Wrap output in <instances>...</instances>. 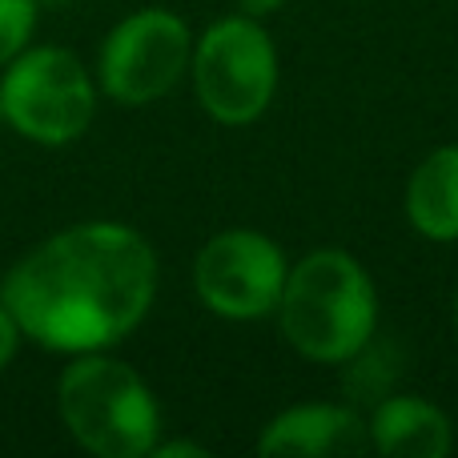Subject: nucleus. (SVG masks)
<instances>
[{"mask_svg": "<svg viewBox=\"0 0 458 458\" xmlns=\"http://www.w3.org/2000/svg\"><path fill=\"white\" fill-rule=\"evenodd\" d=\"M157 293V253L121 222H81L32 245L0 282L21 338L53 354L125 342Z\"/></svg>", "mask_w": 458, "mask_h": 458, "instance_id": "f257e3e1", "label": "nucleus"}, {"mask_svg": "<svg viewBox=\"0 0 458 458\" xmlns=\"http://www.w3.org/2000/svg\"><path fill=\"white\" fill-rule=\"evenodd\" d=\"M277 314L293 350L314 362H350L370 342L378 298L350 253L318 250L285 274Z\"/></svg>", "mask_w": 458, "mask_h": 458, "instance_id": "f03ea898", "label": "nucleus"}, {"mask_svg": "<svg viewBox=\"0 0 458 458\" xmlns=\"http://www.w3.org/2000/svg\"><path fill=\"white\" fill-rule=\"evenodd\" d=\"M56 411L69 435L97 458H141L157 446V398L133 366L105 350L72 354L56 382Z\"/></svg>", "mask_w": 458, "mask_h": 458, "instance_id": "7ed1b4c3", "label": "nucleus"}, {"mask_svg": "<svg viewBox=\"0 0 458 458\" xmlns=\"http://www.w3.org/2000/svg\"><path fill=\"white\" fill-rule=\"evenodd\" d=\"M4 125L45 149L85 137L97 113V89L77 53L56 45H29L4 64L0 77Z\"/></svg>", "mask_w": 458, "mask_h": 458, "instance_id": "20e7f679", "label": "nucleus"}, {"mask_svg": "<svg viewBox=\"0 0 458 458\" xmlns=\"http://www.w3.org/2000/svg\"><path fill=\"white\" fill-rule=\"evenodd\" d=\"M190 64L201 109L222 125H245L274 101L277 56L261 24H253L250 16L217 21L193 45Z\"/></svg>", "mask_w": 458, "mask_h": 458, "instance_id": "39448f33", "label": "nucleus"}, {"mask_svg": "<svg viewBox=\"0 0 458 458\" xmlns=\"http://www.w3.org/2000/svg\"><path fill=\"white\" fill-rule=\"evenodd\" d=\"M193 56V37L182 16L141 8L105 37L97 77L117 105H149L182 81Z\"/></svg>", "mask_w": 458, "mask_h": 458, "instance_id": "423d86ee", "label": "nucleus"}, {"mask_svg": "<svg viewBox=\"0 0 458 458\" xmlns=\"http://www.w3.org/2000/svg\"><path fill=\"white\" fill-rule=\"evenodd\" d=\"M285 258L266 233L253 229H225L201 245L193 261L198 298L222 318H261L282 301Z\"/></svg>", "mask_w": 458, "mask_h": 458, "instance_id": "0eeeda50", "label": "nucleus"}, {"mask_svg": "<svg viewBox=\"0 0 458 458\" xmlns=\"http://www.w3.org/2000/svg\"><path fill=\"white\" fill-rule=\"evenodd\" d=\"M374 446L370 427L346 406H293L277 414L258 438L261 454H366Z\"/></svg>", "mask_w": 458, "mask_h": 458, "instance_id": "6e6552de", "label": "nucleus"}, {"mask_svg": "<svg viewBox=\"0 0 458 458\" xmlns=\"http://www.w3.org/2000/svg\"><path fill=\"white\" fill-rule=\"evenodd\" d=\"M374 451L394 458H443L451 451V422L422 398H390L370 422Z\"/></svg>", "mask_w": 458, "mask_h": 458, "instance_id": "1a4fd4ad", "label": "nucleus"}, {"mask_svg": "<svg viewBox=\"0 0 458 458\" xmlns=\"http://www.w3.org/2000/svg\"><path fill=\"white\" fill-rule=\"evenodd\" d=\"M406 214L414 229L430 242H454L458 237V145L430 153L411 177L406 190Z\"/></svg>", "mask_w": 458, "mask_h": 458, "instance_id": "9d476101", "label": "nucleus"}, {"mask_svg": "<svg viewBox=\"0 0 458 458\" xmlns=\"http://www.w3.org/2000/svg\"><path fill=\"white\" fill-rule=\"evenodd\" d=\"M37 0H0V69L21 48H29L32 32H37Z\"/></svg>", "mask_w": 458, "mask_h": 458, "instance_id": "9b49d317", "label": "nucleus"}, {"mask_svg": "<svg viewBox=\"0 0 458 458\" xmlns=\"http://www.w3.org/2000/svg\"><path fill=\"white\" fill-rule=\"evenodd\" d=\"M16 346H21V330H16L13 314H8L4 301H0V370L16 358Z\"/></svg>", "mask_w": 458, "mask_h": 458, "instance_id": "f8f14e48", "label": "nucleus"}, {"mask_svg": "<svg viewBox=\"0 0 458 458\" xmlns=\"http://www.w3.org/2000/svg\"><path fill=\"white\" fill-rule=\"evenodd\" d=\"M153 454H157V458H174V454H193V458H201L206 451H201V446H193V443H157V446H153Z\"/></svg>", "mask_w": 458, "mask_h": 458, "instance_id": "ddd939ff", "label": "nucleus"}, {"mask_svg": "<svg viewBox=\"0 0 458 458\" xmlns=\"http://www.w3.org/2000/svg\"><path fill=\"white\" fill-rule=\"evenodd\" d=\"M285 0H242V8L250 16H266V13H274V8H282Z\"/></svg>", "mask_w": 458, "mask_h": 458, "instance_id": "4468645a", "label": "nucleus"}, {"mask_svg": "<svg viewBox=\"0 0 458 458\" xmlns=\"http://www.w3.org/2000/svg\"><path fill=\"white\" fill-rule=\"evenodd\" d=\"M37 4H64V0H37Z\"/></svg>", "mask_w": 458, "mask_h": 458, "instance_id": "2eb2a0df", "label": "nucleus"}, {"mask_svg": "<svg viewBox=\"0 0 458 458\" xmlns=\"http://www.w3.org/2000/svg\"><path fill=\"white\" fill-rule=\"evenodd\" d=\"M454 330H458V298H454Z\"/></svg>", "mask_w": 458, "mask_h": 458, "instance_id": "dca6fc26", "label": "nucleus"}, {"mask_svg": "<svg viewBox=\"0 0 458 458\" xmlns=\"http://www.w3.org/2000/svg\"><path fill=\"white\" fill-rule=\"evenodd\" d=\"M0 125H4V105H0Z\"/></svg>", "mask_w": 458, "mask_h": 458, "instance_id": "f3484780", "label": "nucleus"}]
</instances>
